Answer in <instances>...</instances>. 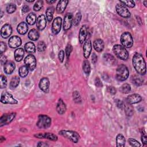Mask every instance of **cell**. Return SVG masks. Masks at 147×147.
I'll return each instance as SVG.
<instances>
[{
    "instance_id": "obj_1",
    "label": "cell",
    "mask_w": 147,
    "mask_h": 147,
    "mask_svg": "<svg viewBox=\"0 0 147 147\" xmlns=\"http://www.w3.org/2000/svg\"><path fill=\"white\" fill-rule=\"evenodd\" d=\"M133 66L136 72L140 75L146 74V63L144 57L140 54L136 53L133 57Z\"/></svg>"
},
{
    "instance_id": "obj_2",
    "label": "cell",
    "mask_w": 147,
    "mask_h": 147,
    "mask_svg": "<svg viewBox=\"0 0 147 147\" xmlns=\"http://www.w3.org/2000/svg\"><path fill=\"white\" fill-rule=\"evenodd\" d=\"M113 51L115 55L120 59L126 60L129 58V53L126 48L121 45L116 44L113 48Z\"/></svg>"
},
{
    "instance_id": "obj_3",
    "label": "cell",
    "mask_w": 147,
    "mask_h": 147,
    "mask_svg": "<svg viewBox=\"0 0 147 147\" xmlns=\"http://www.w3.org/2000/svg\"><path fill=\"white\" fill-rule=\"evenodd\" d=\"M129 70L128 67L124 64L120 65L116 70V78L119 81H124L129 77Z\"/></svg>"
},
{
    "instance_id": "obj_4",
    "label": "cell",
    "mask_w": 147,
    "mask_h": 147,
    "mask_svg": "<svg viewBox=\"0 0 147 147\" xmlns=\"http://www.w3.org/2000/svg\"><path fill=\"white\" fill-rule=\"evenodd\" d=\"M59 134L74 143H77L80 138L79 134L73 130H62L59 132Z\"/></svg>"
},
{
    "instance_id": "obj_5",
    "label": "cell",
    "mask_w": 147,
    "mask_h": 147,
    "mask_svg": "<svg viewBox=\"0 0 147 147\" xmlns=\"http://www.w3.org/2000/svg\"><path fill=\"white\" fill-rule=\"evenodd\" d=\"M51 125V118L45 115H40L38 117V121L36 125L40 129H47Z\"/></svg>"
},
{
    "instance_id": "obj_6",
    "label": "cell",
    "mask_w": 147,
    "mask_h": 147,
    "mask_svg": "<svg viewBox=\"0 0 147 147\" xmlns=\"http://www.w3.org/2000/svg\"><path fill=\"white\" fill-rule=\"evenodd\" d=\"M121 43L125 48H131L132 47L133 44V39L129 32H125L121 34Z\"/></svg>"
},
{
    "instance_id": "obj_7",
    "label": "cell",
    "mask_w": 147,
    "mask_h": 147,
    "mask_svg": "<svg viewBox=\"0 0 147 147\" xmlns=\"http://www.w3.org/2000/svg\"><path fill=\"white\" fill-rule=\"evenodd\" d=\"M16 113H11L3 115L0 119V126L2 127L5 125L9 124L15 118Z\"/></svg>"
},
{
    "instance_id": "obj_8",
    "label": "cell",
    "mask_w": 147,
    "mask_h": 147,
    "mask_svg": "<svg viewBox=\"0 0 147 147\" xmlns=\"http://www.w3.org/2000/svg\"><path fill=\"white\" fill-rule=\"evenodd\" d=\"M116 9L117 13L124 18H129L130 17V13L127 8L121 4H117L116 7Z\"/></svg>"
},
{
    "instance_id": "obj_9",
    "label": "cell",
    "mask_w": 147,
    "mask_h": 147,
    "mask_svg": "<svg viewBox=\"0 0 147 147\" xmlns=\"http://www.w3.org/2000/svg\"><path fill=\"white\" fill-rule=\"evenodd\" d=\"M1 102L4 104L12 105H15L18 103L17 100L13 98V95L8 92H4L2 94L1 97Z\"/></svg>"
},
{
    "instance_id": "obj_10",
    "label": "cell",
    "mask_w": 147,
    "mask_h": 147,
    "mask_svg": "<svg viewBox=\"0 0 147 147\" xmlns=\"http://www.w3.org/2000/svg\"><path fill=\"white\" fill-rule=\"evenodd\" d=\"M25 66L29 70L33 71L36 66V60L35 57L32 55H28L26 56L24 60Z\"/></svg>"
},
{
    "instance_id": "obj_11",
    "label": "cell",
    "mask_w": 147,
    "mask_h": 147,
    "mask_svg": "<svg viewBox=\"0 0 147 147\" xmlns=\"http://www.w3.org/2000/svg\"><path fill=\"white\" fill-rule=\"evenodd\" d=\"M89 34V27L87 25H83L81 27L79 34V41L82 44L85 42Z\"/></svg>"
},
{
    "instance_id": "obj_12",
    "label": "cell",
    "mask_w": 147,
    "mask_h": 147,
    "mask_svg": "<svg viewBox=\"0 0 147 147\" xmlns=\"http://www.w3.org/2000/svg\"><path fill=\"white\" fill-rule=\"evenodd\" d=\"M62 24V19L61 17H58L54 19L52 25V31L54 34H57L60 32L61 30Z\"/></svg>"
},
{
    "instance_id": "obj_13",
    "label": "cell",
    "mask_w": 147,
    "mask_h": 147,
    "mask_svg": "<svg viewBox=\"0 0 147 147\" xmlns=\"http://www.w3.org/2000/svg\"><path fill=\"white\" fill-rule=\"evenodd\" d=\"M73 23V15L71 13H67L64 19L63 29L64 30H67L71 28Z\"/></svg>"
},
{
    "instance_id": "obj_14",
    "label": "cell",
    "mask_w": 147,
    "mask_h": 147,
    "mask_svg": "<svg viewBox=\"0 0 147 147\" xmlns=\"http://www.w3.org/2000/svg\"><path fill=\"white\" fill-rule=\"evenodd\" d=\"M92 51V45L89 38L86 40L83 46V55L86 59H88Z\"/></svg>"
},
{
    "instance_id": "obj_15",
    "label": "cell",
    "mask_w": 147,
    "mask_h": 147,
    "mask_svg": "<svg viewBox=\"0 0 147 147\" xmlns=\"http://www.w3.org/2000/svg\"><path fill=\"white\" fill-rule=\"evenodd\" d=\"M21 39L20 37L17 36H13L9 39L8 44L11 48H16L20 47L21 44Z\"/></svg>"
},
{
    "instance_id": "obj_16",
    "label": "cell",
    "mask_w": 147,
    "mask_h": 147,
    "mask_svg": "<svg viewBox=\"0 0 147 147\" xmlns=\"http://www.w3.org/2000/svg\"><path fill=\"white\" fill-rule=\"evenodd\" d=\"M12 33V28L9 24H5L1 28V35L4 39H7L11 35Z\"/></svg>"
},
{
    "instance_id": "obj_17",
    "label": "cell",
    "mask_w": 147,
    "mask_h": 147,
    "mask_svg": "<svg viewBox=\"0 0 147 147\" xmlns=\"http://www.w3.org/2000/svg\"><path fill=\"white\" fill-rule=\"evenodd\" d=\"M47 25V20L44 15H42L39 16L37 19L36 21V26L38 29L40 30L44 29Z\"/></svg>"
},
{
    "instance_id": "obj_18",
    "label": "cell",
    "mask_w": 147,
    "mask_h": 147,
    "mask_svg": "<svg viewBox=\"0 0 147 147\" xmlns=\"http://www.w3.org/2000/svg\"><path fill=\"white\" fill-rule=\"evenodd\" d=\"M34 137L38 138H46L54 141L58 140V136L52 133H44L36 134L34 135Z\"/></svg>"
},
{
    "instance_id": "obj_19",
    "label": "cell",
    "mask_w": 147,
    "mask_h": 147,
    "mask_svg": "<svg viewBox=\"0 0 147 147\" xmlns=\"http://www.w3.org/2000/svg\"><path fill=\"white\" fill-rule=\"evenodd\" d=\"M40 89L44 93H48L50 91V81L47 78H43L39 82Z\"/></svg>"
},
{
    "instance_id": "obj_20",
    "label": "cell",
    "mask_w": 147,
    "mask_h": 147,
    "mask_svg": "<svg viewBox=\"0 0 147 147\" xmlns=\"http://www.w3.org/2000/svg\"><path fill=\"white\" fill-rule=\"evenodd\" d=\"M142 100V97L138 94H132L129 95L126 98V102L133 105L140 102Z\"/></svg>"
},
{
    "instance_id": "obj_21",
    "label": "cell",
    "mask_w": 147,
    "mask_h": 147,
    "mask_svg": "<svg viewBox=\"0 0 147 147\" xmlns=\"http://www.w3.org/2000/svg\"><path fill=\"white\" fill-rule=\"evenodd\" d=\"M66 105L63 102V101L62 99H59L58 100L57 105H56V110L57 112L60 115H62L64 114L66 112Z\"/></svg>"
},
{
    "instance_id": "obj_22",
    "label": "cell",
    "mask_w": 147,
    "mask_h": 147,
    "mask_svg": "<svg viewBox=\"0 0 147 147\" xmlns=\"http://www.w3.org/2000/svg\"><path fill=\"white\" fill-rule=\"evenodd\" d=\"M16 68V66L14 62L12 61H8L4 64V71L7 74H11L14 71Z\"/></svg>"
},
{
    "instance_id": "obj_23",
    "label": "cell",
    "mask_w": 147,
    "mask_h": 147,
    "mask_svg": "<svg viewBox=\"0 0 147 147\" xmlns=\"http://www.w3.org/2000/svg\"><path fill=\"white\" fill-rule=\"evenodd\" d=\"M68 3V1H67V0H62V1H60L58 3L56 8V12L60 14L63 13L67 6Z\"/></svg>"
},
{
    "instance_id": "obj_24",
    "label": "cell",
    "mask_w": 147,
    "mask_h": 147,
    "mask_svg": "<svg viewBox=\"0 0 147 147\" xmlns=\"http://www.w3.org/2000/svg\"><path fill=\"white\" fill-rule=\"evenodd\" d=\"M104 42L102 39H98L95 40L93 43V47L95 51L98 52H102L104 49Z\"/></svg>"
},
{
    "instance_id": "obj_25",
    "label": "cell",
    "mask_w": 147,
    "mask_h": 147,
    "mask_svg": "<svg viewBox=\"0 0 147 147\" xmlns=\"http://www.w3.org/2000/svg\"><path fill=\"white\" fill-rule=\"evenodd\" d=\"M103 59L105 63H107L109 65H114L116 63V59L111 54H105L103 55Z\"/></svg>"
},
{
    "instance_id": "obj_26",
    "label": "cell",
    "mask_w": 147,
    "mask_h": 147,
    "mask_svg": "<svg viewBox=\"0 0 147 147\" xmlns=\"http://www.w3.org/2000/svg\"><path fill=\"white\" fill-rule=\"evenodd\" d=\"M17 32H19V33L21 35L26 34L28 30V26L27 24L24 22L20 23L17 26Z\"/></svg>"
},
{
    "instance_id": "obj_27",
    "label": "cell",
    "mask_w": 147,
    "mask_h": 147,
    "mask_svg": "<svg viewBox=\"0 0 147 147\" xmlns=\"http://www.w3.org/2000/svg\"><path fill=\"white\" fill-rule=\"evenodd\" d=\"M28 38L32 41L38 40L39 38V33L35 29H31L28 33Z\"/></svg>"
},
{
    "instance_id": "obj_28",
    "label": "cell",
    "mask_w": 147,
    "mask_h": 147,
    "mask_svg": "<svg viewBox=\"0 0 147 147\" xmlns=\"http://www.w3.org/2000/svg\"><path fill=\"white\" fill-rule=\"evenodd\" d=\"M124 108L125 110V114L128 117H130L133 115L134 109L131 104L126 102L125 103H124Z\"/></svg>"
},
{
    "instance_id": "obj_29",
    "label": "cell",
    "mask_w": 147,
    "mask_h": 147,
    "mask_svg": "<svg viewBox=\"0 0 147 147\" xmlns=\"http://www.w3.org/2000/svg\"><path fill=\"white\" fill-rule=\"evenodd\" d=\"M24 55V51L23 48H18L15 52V58L17 62L23 60Z\"/></svg>"
},
{
    "instance_id": "obj_30",
    "label": "cell",
    "mask_w": 147,
    "mask_h": 147,
    "mask_svg": "<svg viewBox=\"0 0 147 147\" xmlns=\"http://www.w3.org/2000/svg\"><path fill=\"white\" fill-rule=\"evenodd\" d=\"M125 138L122 134H119L116 137V143L117 147H124L125 145Z\"/></svg>"
},
{
    "instance_id": "obj_31",
    "label": "cell",
    "mask_w": 147,
    "mask_h": 147,
    "mask_svg": "<svg viewBox=\"0 0 147 147\" xmlns=\"http://www.w3.org/2000/svg\"><path fill=\"white\" fill-rule=\"evenodd\" d=\"M25 50L29 53H34L36 52V47L32 42H28L25 44Z\"/></svg>"
},
{
    "instance_id": "obj_32",
    "label": "cell",
    "mask_w": 147,
    "mask_h": 147,
    "mask_svg": "<svg viewBox=\"0 0 147 147\" xmlns=\"http://www.w3.org/2000/svg\"><path fill=\"white\" fill-rule=\"evenodd\" d=\"M55 11V8L53 7H50L47 8L46 13L47 16V19L48 20V22H51L53 19L54 13Z\"/></svg>"
},
{
    "instance_id": "obj_33",
    "label": "cell",
    "mask_w": 147,
    "mask_h": 147,
    "mask_svg": "<svg viewBox=\"0 0 147 147\" xmlns=\"http://www.w3.org/2000/svg\"><path fill=\"white\" fill-rule=\"evenodd\" d=\"M132 82H133V84H134L136 86H141L143 83V79H142L141 77L138 76V75H133L132 77L131 78Z\"/></svg>"
},
{
    "instance_id": "obj_34",
    "label": "cell",
    "mask_w": 147,
    "mask_h": 147,
    "mask_svg": "<svg viewBox=\"0 0 147 147\" xmlns=\"http://www.w3.org/2000/svg\"><path fill=\"white\" fill-rule=\"evenodd\" d=\"M26 23L32 25H33L36 21V16L34 13H30V14H29L27 17H26Z\"/></svg>"
},
{
    "instance_id": "obj_35",
    "label": "cell",
    "mask_w": 147,
    "mask_h": 147,
    "mask_svg": "<svg viewBox=\"0 0 147 147\" xmlns=\"http://www.w3.org/2000/svg\"><path fill=\"white\" fill-rule=\"evenodd\" d=\"M28 72H29V68L26 66H21L19 70V75L21 78H24L26 77L28 74Z\"/></svg>"
},
{
    "instance_id": "obj_36",
    "label": "cell",
    "mask_w": 147,
    "mask_h": 147,
    "mask_svg": "<svg viewBox=\"0 0 147 147\" xmlns=\"http://www.w3.org/2000/svg\"><path fill=\"white\" fill-rule=\"evenodd\" d=\"M20 81V78L19 77L16 76V77H13L12 80L11 81V82H10L11 88L14 89V88L17 87L19 85Z\"/></svg>"
},
{
    "instance_id": "obj_37",
    "label": "cell",
    "mask_w": 147,
    "mask_h": 147,
    "mask_svg": "<svg viewBox=\"0 0 147 147\" xmlns=\"http://www.w3.org/2000/svg\"><path fill=\"white\" fill-rule=\"evenodd\" d=\"M82 68L85 73L87 75H89L91 71V67H90V64L87 60H86L83 62Z\"/></svg>"
},
{
    "instance_id": "obj_38",
    "label": "cell",
    "mask_w": 147,
    "mask_h": 147,
    "mask_svg": "<svg viewBox=\"0 0 147 147\" xmlns=\"http://www.w3.org/2000/svg\"><path fill=\"white\" fill-rule=\"evenodd\" d=\"M72 97L74 102L77 103H80L82 102V98L79 93L77 91H75L72 93Z\"/></svg>"
},
{
    "instance_id": "obj_39",
    "label": "cell",
    "mask_w": 147,
    "mask_h": 147,
    "mask_svg": "<svg viewBox=\"0 0 147 147\" xmlns=\"http://www.w3.org/2000/svg\"><path fill=\"white\" fill-rule=\"evenodd\" d=\"M82 19V15L80 12H78L76 14L75 17L73 19V23L72 24H74V25L75 26H77L78 25H79V24L81 22Z\"/></svg>"
},
{
    "instance_id": "obj_40",
    "label": "cell",
    "mask_w": 147,
    "mask_h": 147,
    "mask_svg": "<svg viewBox=\"0 0 147 147\" xmlns=\"http://www.w3.org/2000/svg\"><path fill=\"white\" fill-rule=\"evenodd\" d=\"M46 49V44L43 41H40L37 44V50L39 52H43Z\"/></svg>"
},
{
    "instance_id": "obj_41",
    "label": "cell",
    "mask_w": 147,
    "mask_h": 147,
    "mask_svg": "<svg viewBox=\"0 0 147 147\" xmlns=\"http://www.w3.org/2000/svg\"><path fill=\"white\" fill-rule=\"evenodd\" d=\"M43 7V1L42 0L37 1L33 7V9L34 11H40Z\"/></svg>"
},
{
    "instance_id": "obj_42",
    "label": "cell",
    "mask_w": 147,
    "mask_h": 147,
    "mask_svg": "<svg viewBox=\"0 0 147 147\" xmlns=\"http://www.w3.org/2000/svg\"><path fill=\"white\" fill-rule=\"evenodd\" d=\"M7 86V79L6 77L1 75L0 77V87L1 89L5 88Z\"/></svg>"
},
{
    "instance_id": "obj_43",
    "label": "cell",
    "mask_w": 147,
    "mask_h": 147,
    "mask_svg": "<svg viewBox=\"0 0 147 147\" xmlns=\"http://www.w3.org/2000/svg\"><path fill=\"white\" fill-rule=\"evenodd\" d=\"M16 10V6L14 4H9L7 7V12L8 13H13Z\"/></svg>"
},
{
    "instance_id": "obj_44",
    "label": "cell",
    "mask_w": 147,
    "mask_h": 147,
    "mask_svg": "<svg viewBox=\"0 0 147 147\" xmlns=\"http://www.w3.org/2000/svg\"><path fill=\"white\" fill-rule=\"evenodd\" d=\"M122 92L124 94H128L131 91V87L128 83H124L121 87Z\"/></svg>"
},
{
    "instance_id": "obj_45",
    "label": "cell",
    "mask_w": 147,
    "mask_h": 147,
    "mask_svg": "<svg viewBox=\"0 0 147 147\" xmlns=\"http://www.w3.org/2000/svg\"><path fill=\"white\" fill-rule=\"evenodd\" d=\"M128 142L132 146L140 147L141 145V144L138 141H137L136 140H135L134 138H130L128 139Z\"/></svg>"
},
{
    "instance_id": "obj_46",
    "label": "cell",
    "mask_w": 147,
    "mask_h": 147,
    "mask_svg": "<svg viewBox=\"0 0 147 147\" xmlns=\"http://www.w3.org/2000/svg\"><path fill=\"white\" fill-rule=\"evenodd\" d=\"M121 4L126 6L129 8H133L135 6V3L133 1H120Z\"/></svg>"
},
{
    "instance_id": "obj_47",
    "label": "cell",
    "mask_w": 147,
    "mask_h": 147,
    "mask_svg": "<svg viewBox=\"0 0 147 147\" xmlns=\"http://www.w3.org/2000/svg\"><path fill=\"white\" fill-rule=\"evenodd\" d=\"M141 141L144 145L147 144V137L146 135V132L144 130V129H141Z\"/></svg>"
},
{
    "instance_id": "obj_48",
    "label": "cell",
    "mask_w": 147,
    "mask_h": 147,
    "mask_svg": "<svg viewBox=\"0 0 147 147\" xmlns=\"http://www.w3.org/2000/svg\"><path fill=\"white\" fill-rule=\"evenodd\" d=\"M72 51V47L71 44H68L66 48V54L67 60L68 59V58H69Z\"/></svg>"
},
{
    "instance_id": "obj_49",
    "label": "cell",
    "mask_w": 147,
    "mask_h": 147,
    "mask_svg": "<svg viewBox=\"0 0 147 147\" xmlns=\"http://www.w3.org/2000/svg\"><path fill=\"white\" fill-rule=\"evenodd\" d=\"M7 46L5 43L1 42L0 43V54L1 55H2V54L4 52H5V51L7 50Z\"/></svg>"
},
{
    "instance_id": "obj_50",
    "label": "cell",
    "mask_w": 147,
    "mask_h": 147,
    "mask_svg": "<svg viewBox=\"0 0 147 147\" xmlns=\"http://www.w3.org/2000/svg\"><path fill=\"white\" fill-rule=\"evenodd\" d=\"M107 91L110 94H111L112 95L116 94V93L117 92L116 89L115 87H113V86H108L107 88Z\"/></svg>"
},
{
    "instance_id": "obj_51",
    "label": "cell",
    "mask_w": 147,
    "mask_h": 147,
    "mask_svg": "<svg viewBox=\"0 0 147 147\" xmlns=\"http://www.w3.org/2000/svg\"><path fill=\"white\" fill-rule=\"evenodd\" d=\"M64 56H65L64 51L63 50L60 51V52H59V54H58V58H59V60L60 62L62 63L64 61Z\"/></svg>"
},
{
    "instance_id": "obj_52",
    "label": "cell",
    "mask_w": 147,
    "mask_h": 147,
    "mask_svg": "<svg viewBox=\"0 0 147 147\" xmlns=\"http://www.w3.org/2000/svg\"><path fill=\"white\" fill-rule=\"evenodd\" d=\"M95 85L97 87H101L103 86L102 83L101 82V79L98 77H97L95 79Z\"/></svg>"
},
{
    "instance_id": "obj_53",
    "label": "cell",
    "mask_w": 147,
    "mask_h": 147,
    "mask_svg": "<svg viewBox=\"0 0 147 147\" xmlns=\"http://www.w3.org/2000/svg\"><path fill=\"white\" fill-rule=\"evenodd\" d=\"M116 105H117V106L119 108H120V109L124 108V103L122 101H121L120 99H116Z\"/></svg>"
},
{
    "instance_id": "obj_54",
    "label": "cell",
    "mask_w": 147,
    "mask_h": 147,
    "mask_svg": "<svg viewBox=\"0 0 147 147\" xmlns=\"http://www.w3.org/2000/svg\"><path fill=\"white\" fill-rule=\"evenodd\" d=\"M97 56L96 55V54L95 53H93V55H92V57H91V60H92V63L95 64L97 62Z\"/></svg>"
},
{
    "instance_id": "obj_55",
    "label": "cell",
    "mask_w": 147,
    "mask_h": 147,
    "mask_svg": "<svg viewBox=\"0 0 147 147\" xmlns=\"http://www.w3.org/2000/svg\"><path fill=\"white\" fill-rule=\"evenodd\" d=\"M7 58L6 56L1 55V63L2 65L5 64L7 62Z\"/></svg>"
},
{
    "instance_id": "obj_56",
    "label": "cell",
    "mask_w": 147,
    "mask_h": 147,
    "mask_svg": "<svg viewBox=\"0 0 147 147\" xmlns=\"http://www.w3.org/2000/svg\"><path fill=\"white\" fill-rule=\"evenodd\" d=\"M29 11V7H28V5H25L23 6V9H22V11H23V13H26V12H28Z\"/></svg>"
},
{
    "instance_id": "obj_57",
    "label": "cell",
    "mask_w": 147,
    "mask_h": 147,
    "mask_svg": "<svg viewBox=\"0 0 147 147\" xmlns=\"http://www.w3.org/2000/svg\"><path fill=\"white\" fill-rule=\"evenodd\" d=\"M38 146H48L49 145L45 142H39L38 144Z\"/></svg>"
},
{
    "instance_id": "obj_58",
    "label": "cell",
    "mask_w": 147,
    "mask_h": 147,
    "mask_svg": "<svg viewBox=\"0 0 147 147\" xmlns=\"http://www.w3.org/2000/svg\"><path fill=\"white\" fill-rule=\"evenodd\" d=\"M56 2V1L55 0H54V1H49V0H48V1H46V3H48V4H54V3H55Z\"/></svg>"
},
{
    "instance_id": "obj_59",
    "label": "cell",
    "mask_w": 147,
    "mask_h": 147,
    "mask_svg": "<svg viewBox=\"0 0 147 147\" xmlns=\"http://www.w3.org/2000/svg\"><path fill=\"white\" fill-rule=\"evenodd\" d=\"M5 140V137L3 136H1V138H0V142H3Z\"/></svg>"
},
{
    "instance_id": "obj_60",
    "label": "cell",
    "mask_w": 147,
    "mask_h": 147,
    "mask_svg": "<svg viewBox=\"0 0 147 147\" xmlns=\"http://www.w3.org/2000/svg\"><path fill=\"white\" fill-rule=\"evenodd\" d=\"M146 4H147V1H144V5H145V7H147V5H146Z\"/></svg>"
},
{
    "instance_id": "obj_61",
    "label": "cell",
    "mask_w": 147,
    "mask_h": 147,
    "mask_svg": "<svg viewBox=\"0 0 147 147\" xmlns=\"http://www.w3.org/2000/svg\"><path fill=\"white\" fill-rule=\"evenodd\" d=\"M34 1V0H32V1H28V0H26V2L28 3H33Z\"/></svg>"
}]
</instances>
